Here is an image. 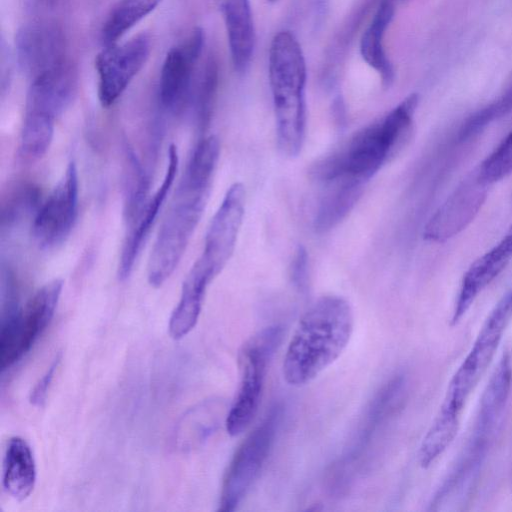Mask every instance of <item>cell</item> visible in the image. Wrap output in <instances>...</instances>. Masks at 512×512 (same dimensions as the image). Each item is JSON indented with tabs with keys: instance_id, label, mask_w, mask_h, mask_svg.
<instances>
[{
	"instance_id": "6da1fadb",
	"label": "cell",
	"mask_w": 512,
	"mask_h": 512,
	"mask_svg": "<svg viewBox=\"0 0 512 512\" xmlns=\"http://www.w3.org/2000/svg\"><path fill=\"white\" fill-rule=\"evenodd\" d=\"M219 154L215 135L204 138L195 148L149 256L147 278L151 286L160 287L178 266L206 207Z\"/></svg>"
},
{
	"instance_id": "7a4b0ae2",
	"label": "cell",
	"mask_w": 512,
	"mask_h": 512,
	"mask_svg": "<svg viewBox=\"0 0 512 512\" xmlns=\"http://www.w3.org/2000/svg\"><path fill=\"white\" fill-rule=\"evenodd\" d=\"M353 327V310L345 298H318L303 313L288 342L282 364L285 381L299 387L315 379L341 356Z\"/></svg>"
},
{
	"instance_id": "3957f363",
	"label": "cell",
	"mask_w": 512,
	"mask_h": 512,
	"mask_svg": "<svg viewBox=\"0 0 512 512\" xmlns=\"http://www.w3.org/2000/svg\"><path fill=\"white\" fill-rule=\"evenodd\" d=\"M269 82L272 93L277 145L287 157L302 148L306 128V62L297 38L280 31L269 49Z\"/></svg>"
},
{
	"instance_id": "277c9868",
	"label": "cell",
	"mask_w": 512,
	"mask_h": 512,
	"mask_svg": "<svg viewBox=\"0 0 512 512\" xmlns=\"http://www.w3.org/2000/svg\"><path fill=\"white\" fill-rule=\"evenodd\" d=\"M76 87V70L67 61L32 78L20 133L23 158L37 160L47 152L55 121L70 104Z\"/></svg>"
},
{
	"instance_id": "5b68a950",
	"label": "cell",
	"mask_w": 512,
	"mask_h": 512,
	"mask_svg": "<svg viewBox=\"0 0 512 512\" xmlns=\"http://www.w3.org/2000/svg\"><path fill=\"white\" fill-rule=\"evenodd\" d=\"M281 335L280 326H269L242 345L238 355L239 386L225 420L229 435H240L254 420L261 403L268 366Z\"/></svg>"
},
{
	"instance_id": "8992f818",
	"label": "cell",
	"mask_w": 512,
	"mask_h": 512,
	"mask_svg": "<svg viewBox=\"0 0 512 512\" xmlns=\"http://www.w3.org/2000/svg\"><path fill=\"white\" fill-rule=\"evenodd\" d=\"M62 287L63 281L54 279L39 288L24 308L0 317L2 372L21 360L45 331L55 313Z\"/></svg>"
},
{
	"instance_id": "52a82bcc",
	"label": "cell",
	"mask_w": 512,
	"mask_h": 512,
	"mask_svg": "<svg viewBox=\"0 0 512 512\" xmlns=\"http://www.w3.org/2000/svg\"><path fill=\"white\" fill-rule=\"evenodd\" d=\"M280 418L281 408L272 407L238 447L223 480L219 511H234L248 493L271 450Z\"/></svg>"
},
{
	"instance_id": "ba28073f",
	"label": "cell",
	"mask_w": 512,
	"mask_h": 512,
	"mask_svg": "<svg viewBox=\"0 0 512 512\" xmlns=\"http://www.w3.org/2000/svg\"><path fill=\"white\" fill-rule=\"evenodd\" d=\"M511 319L512 287L500 298L483 323L471 350L448 385V397L465 405L493 359Z\"/></svg>"
},
{
	"instance_id": "9c48e42d",
	"label": "cell",
	"mask_w": 512,
	"mask_h": 512,
	"mask_svg": "<svg viewBox=\"0 0 512 512\" xmlns=\"http://www.w3.org/2000/svg\"><path fill=\"white\" fill-rule=\"evenodd\" d=\"M78 192L77 167L71 161L34 215L32 235L39 248L53 249L69 236L77 217Z\"/></svg>"
},
{
	"instance_id": "30bf717a",
	"label": "cell",
	"mask_w": 512,
	"mask_h": 512,
	"mask_svg": "<svg viewBox=\"0 0 512 512\" xmlns=\"http://www.w3.org/2000/svg\"><path fill=\"white\" fill-rule=\"evenodd\" d=\"M244 211L245 188L242 183H234L210 222L202 254L196 261L213 279L233 254Z\"/></svg>"
},
{
	"instance_id": "8fae6325",
	"label": "cell",
	"mask_w": 512,
	"mask_h": 512,
	"mask_svg": "<svg viewBox=\"0 0 512 512\" xmlns=\"http://www.w3.org/2000/svg\"><path fill=\"white\" fill-rule=\"evenodd\" d=\"M151 50L150 39L141 34L121 45H110L96 56L98 98L103 107L113 105L145 65Z\"/></svg>"
},
{
	"instance_id": "7c38bea8",
	"label": "cell",
	"mask_w": 512,
	"mask_h": 512,
	"mask_svg": "<svg viewBox=\"0 0 512 512\" xmlns=\"http://www.w3.org/2000/svg\"><path fill=\"white\" fill-rule=\"evenodd\" d=\"M476 169L458 185L427 222L423 237L433 242H445L463 231L483 206L488 188Z\"/></svg>"
},
{
	"instance_id": "4fadbf2b",
	"label": "cell",
	"mask_w": 512,
	"mask_h": 512,
	"mask_svg": "<svg viewBox=\"0 0 512 512\" xmlns=\"http://www.w3.org/2000/svg\"><path fill=\"white\" fill-rule=\"evenodd\" d=\"M204 32L195 28L185 42L172 47L163 62L159 100L171 113H180L189 104L195 65L204 46Z\"/></svg>"
},
{
	"instance_id": "5bb4252c",
	"label": "cell",
	"mask_w": 512,
	"mask_h": 512,
	"mask_svg": "<svg viewBox=\"0 0 512 512\" xmlns=\"http://www.w3.org/2000/svg\"><path fill=\"white\" fill-rule=\"evenodd\" d=\"M64 37L54 25L23 26L16 36V53L23 72L34 78L64 62Z\"/></svg>"
},
{
	"instance_id": "9a60e30c",
	"label": "cell",
	"mask_w": 512,
	"mask_h": 512,
	"mask_svg": "<svg viewBox=\"0 0 512 512\" xmlns=\"http://www.w3.org/2000/svg\"><path fill=\"white\" fill-rule=\"evenodd\" d=\"M178 164L177 148L175 145H171L168 149L167 167L161 185L148 199L135 221L128 225L129 231L123 244L118 265V277L121 281L126 280L133 270L136 259L173 185Z\"/></svg>"
},
{
	"instance_id": "2e32d148",
	"label": "cell",
	"mask_w": 512,
	"mask_h": 512,
	"mask_svg": "<svg viewBox=\"0 0 512 512\" xmlns=\"http://www.w3.org/2000/svg\"><path fill=\"white\" fill-rule=\"evenodd\" d=\"M512 260V225L504 237L475 260L463 276L453 310L451 324L456 325L477 296L507 267Z\"/></svg>"
},
{
	"instance_id": "e0dca14e",
	"label": "cell",
	"mask_w": 512,
	"mask_h": 512,
	"mask_svg": "<svg viewBox=\"0 0 512 512\" xmlns=\"http://www.w3.org/2000/svg\"><path fill=\"white\" fill-rule=\"evenodd\" d=\"M223 17L235 70L244 73L255 47V28L249 0H215Z\"/></svg>"
},
{
	"instance_id": "ac0fdd59",
	"label": "cell",
	"mask_w": 512,
	"mask_h": 512,
	"mask_svg": "<svg viewBox=\"0 0 512 512\" xmlns=\"http://www.w3.org/2000/svg\"><path fill=\"white\" fill-rule=\"evenodd\" d=\"M366 182L342 176L326 184L315 217L314 229L317 233H326L336 227L354 208L360 199Z\"/></svg>"
},
{
	"instance_id": "d6986e66",
	"label": "cell",
	"mask_w": 512,
	"mask_h": 512,
	"mask_svg": "<svg viewBox=\"0 0 512 512\" xmlns=\"http://www.w3.org/2000/svg\"><path fill=\"white\" fill-rule=\"evenodd\" d=\"M395 9V0H378L375 13L360 40L363 59L378 72L385 87L392 84L395 75L384 48V36L394 17Z\"/></svg>"
},
{
	"instance_id": "ffe728a7",
	"label": "cell",
	"mask_w": 512,
	"mask_h": 512,
	"mask_svg": "<svg viewBox=\"0 0 512 512\" xmlns=\"http://www.w3.org/2000/svg\"><path fill=\"white\" fill-rule=\"evenodd\" d=\"M213 278L196 262L187 274L178 304L169 319L168 330L173 339L186 336L196 325L203 299Z\"/></svg>"
},
{
	"instance_id": "44dd1931",
	"label": "cell",
	"mask_w": 512,
	"mask_h": 512,
	"mask_svg": "<svg viewBox=\"0 0 512 512\" xmlns=\"http://www.w3.org/2000/svg\"><path fill=\"white\" fill-rule=\"evenodd\" d=\"M36 483V465L29 444L21 437H11L7 443L2 484L15 500L27 499Z\"/></svg>"
},
{
	"instance_id": "7402d4cb",
	"label": "cell",
	"mask_w": 512,
	"mask_h": 512,
	"mask_svg": "<svg viewBox=\"0 0 512 512\" xmlns=\"http://www.w3.org/2000/svg\"><path fill=\"white\" fill-rule=\"evenodd\" d=\"M402 386L403 379L395 377L375 395L366 411L362 426L357 433V438H355L348 452L342 457L341 463L339 462L337 465V469L345 470L361 457L380 423L389 414Z\"/></svg>"
},
{
	"instance_id": "603a6c76",
	"label": "cell",
	"mask_w": 512,
	"mask_h": 512,
	"mask_svg": "<svg viewBox=\"0 0 512 512\" xmlns=\"http://www.w3.org/2000/svg\"><path fill=\"white\" fill-rule=\"evenodd\" d=\"M512 387V364L508 352L500 358L480 398L477 433L485 435L503 411Z\"/></svg>"
},
{
	"instance_id": "cb8c5ba5",
	"label": "cell",
	"mask_w": 512,
	"mask_h": 512,
	"mask_svg": "<svg viewBox=\"0 0 512 512\" xmlns=\"http://www.w3.org/2000/svg\"><path fill=\"white\" fill-rule=\"evenodd\" d=\"M462 410L443 400L419 448L418 461L422 468H428L452 443L459 430Z\"/></svg>"
},
{
	"instance_id": "d4e9b609",
	"label": "cell",
	"mask_w": 512,
	"mask_h": 512,
	"mask_svg": "<svg viewBox=\"0 0 512 512\" xmlns=\"http://www.w3.org/2000/svg\"><path fill=\"white\" fill-rule=\"evenodd\" d=\"M162 0H120L108 14L101 29L105 46L116 44L129 29L151 13Z\"/></svg>"
},
{
	"instance_id": "484cf974",
	"label": "cell",
	"mask_w": 512,
	"mask_h": 512,
	"mask_svg": "<svg viewBox=\"0 0 512 512\" xmlns=\"http://www.w3.org/2000/svg\"><path fill=\"white\" fill-rule=\"evenodd\" d=\"M39 191L33 184L21 183L8 191L1 204V232L9 231L39 208Z\"/></svg>"
},
{
	"instance_id": "4316f807",
	"label": "cell",
	"mask_w": 512,
	"mask_h": 512,
	"mask_svg": "<svg viewBox=\"0 0 512 512\" xmlns=\"http://www.w3.org/2000/svg\"><path fill=\"white\" fill-rule=\"evenodd\" d=\"M218 85V67L211 56L207 59L190 101L194 117L200 127H205L211 118Z\"/></svg>"
},
{
	"instance_id": "83f0119b",
	"label": "cell",
	"mask_w": 512,
	"mask_h": 512,
	"mask_svg": "<svg viewBox=\"0 0 512 512\" xmlns=\"http://www.w3.org/2000/svg\"><path fill=\"white\" fill-rule=\"evenodd\" d=\"M209 404L191 409L179 422L176 441L183 448H191L204 440L214 428V412Z\"/></svg>"
},
{
	"instance_id": "f1b7e54d",
	"label": "cell",
	"mask_w": 512,
	"mask_h": 512,
	"mask_svg": "<svg viewBox=\"0 0 512 512\" xmlns=\"http://www.w3.org/2000/svg\"><path fill=\"white\" fill-rule=\"evenodd\" d=\"M475 169L479 178L489 186L512 174V130Z\"/></svg>"
},
{
	"instance_id": "f546056e",
	"label": "cell",
	"mask_w": 512,
	"mask_h": 512,
	"mask_svg": "<svg viewBox=\"0 0 512 512\" xmlns=\"http://www.w3.org/2000/svg\"><path fill=\"white\" fill-rule=\"evenodd\" d=\"M512 109V83L505 93L494 102L471 115L461 126V139L473 136L493 120L505 115Z\"/></svg>"
},
{
	"instance_id": "4dcf8cb0",
	"label": "cell",
	"mask_w": 512,
	"mask_h": 512,
	"mask_svg": "<svg viewBox=\"0 0 512 512\" xmlns=\"http://www.w3.org/2000/svg\"><path fill=\"white\" fill-rule=\"evenodd\" d=\"M61 354H57L53 359L52 363L43 374V376L38 380L30 393V402L35 406H42L46 400V396L50 387V384L53 380L55 371L60 363Z\"/></svg>"
},
{
	"instance_id": "1f68e13d",
	"label": "cell",
	"mask_w": 512,
	"mask_h": 512,
	"mask_svg": "<svg viewBox=\"0 0 512 512\" xmlns=\"http://www.w3.org/2000/svg\"><path fill=\"white\" fill-rule=\"evenodd\" d=\"M290 276L293 284L300 290L307 286L308 255L303 246H298L291 262Z\"/></svg>"
},
{
	"instance_id": "d6a6232c",
	"label": "cell",
	"mask_w": 512,
	"mask_h": 512,
	"mask_svg": "<svg viewBox=\"0 0 512 512\" xmlns=\"http://www.w3.org/2000/svg\"><path fill=\"white\" fill-rule=\"evenodd\" d=\"M0 78H1V91L2 93L9 87L12 75L13 61L12 53L5 40L1 38L0 45Z\"/></svg>"
},
{
	"instance_id": "836d02e7",
	"label": "cell",
	"mask_w": 512,
	"mask_h": 512,
	"mask_svg": "<svg viewBox=\"0 0 512 512\" xmlns=\"http://www.w3.org/2000/svg\"><path fill=\"white\" fill-rule=\"evenodd\" d=\"M269 1H275V0H269Z\"/></svg>"
}]
</instances>
